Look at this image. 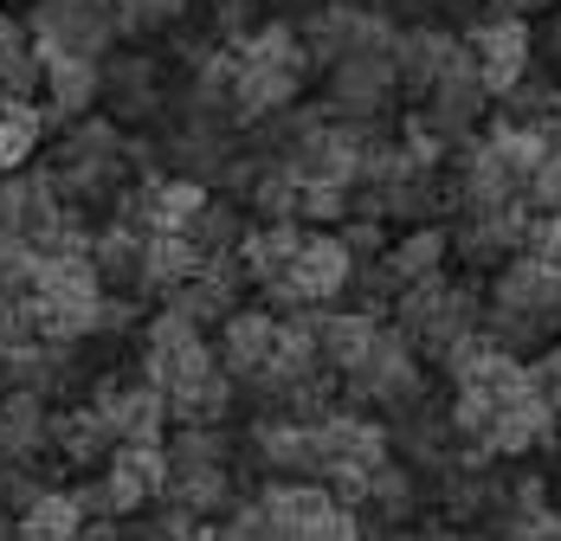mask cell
Wrapping results in <instances>:
<instances>
[{
  "label": "cell",
  "instance_id": "obj_7",
  "mask_svg": "<svg viewBox=\"0 0 561 541\" xmlns=\"http://www.w3.org/2000/svg\"><path fill=\"white\" fill-rule=\"evenodd\" d=\"M84 406L104 413V426L116 433V445H162V438H169V400H162L142 375L136 380H123V375L91 380Z\"/></svg>",
  "mask_w": 561,
  "mask_h": 541
},
{
  "label": "cell",
  "instance_id": "obj_22",
  "mask_svg": "<svg viewBox=\"0 0 561 541\" xmlns=\"http://www.w3.org/2000/svg\"><path fill=\"white\" fill-rule=\"evenodd\" d=\"M310 329H317V355H323V368L342 380L362 355H368V342H375L381 316H362V310H317Z\"/></svg>",
  "mask_w": 561,
  "mask_h": 541
},
{
  "label": "cell",
  "instance_id": "obj_47",
  "mask_svg": "<svg viewBox=\"0 0 561 541\" xmlns=\"http://www.w3.org/2000/svg\"><path fill=\"white\" fill-rule=\"evenodd\" d=\"M26 46H33V39H26V26H20V20H7V13H0V71H7V65H13V58L26 53Z\"/></svg>",
  "mask_w": 561,
  "mask_h": 541
},
{
  "label": "cell",
  "instance_id": "obj_10",
  "mask_svg": "<svg viewBox=\"0 0 561 541\" xmlns=\"http://www.w3.org/2000/svg\"><path fill=\"white\" fill-rule=\"evenodd\" d=\"M458 53H465V39L451 33V26H400L393 33V84L400 91H413V97H426L439 78H446L451 65H458Z\"/></svg>",
  "mask_w": 561,
  "mask_h": 541
},
{
  "label": "cell",
  "instance_id": "obj_31",
  "mask_svg": "<svg viewBox=\"0 0 561 541\" xmlns=\"http://www.w3.org/2000/svg\"><path fill=\"white\" fill-rule=\"evenodd\" d=\"M239 239H245V207H232V200H220V194H207V207H201L194 226H187V245L201 252V265H207V258H232Z\"/></svg>",
  "mask_w": 561,
  "mask_h": 541
},
{
  "label": "cell",
  "instance_id": "obj_26",
  "mask_svg": "<svg viewBox=\"0 0 561 541\" xmlns=\"http://www.w3.org/2000/svg\"><path fill=\"white\" fill-rule=\"evenodd\" d=\"M556 438V413L529 393V400H516L497 413V426L484 438V458H523V451H536V445H549Z\"/></svg>",
  "mask_w": 561,
  "mask_h": 541
},
{
  "label": "cell",
  "instance_id": "obj_51",
  "mask_svg": "<svg viewBox=\"0 0 561 541\" xmlns=\"http://www.w3.org/2000/svg\"><path fill=\"white\" fill-rule=\"evenodd\" d=\"M446 541H478V536H446Z\"/></svg>",
  "mask_w": 561,
  "mask_h": 541
},
{
  "label": "cell",
  "instance_id": "obj_49",
  "mask_svg": "<svg viewBox=\"0 0 561 541\" xmlns=\"http://www.w3.org/2000/svg\"><path fill=\"white\" fill-rule=\"evenodd\" d=\"M336 7H381V0H336Z\"/></svg>",
  "mask_w": 561,
  "mask_h": 541
},
{
  "label": "cell",
  "instance_id": "obj_23",
  "mask_svg": "<svg viewBox=\"0 0 561 541\" xmlns=\"http://www.w3.org/2000/svg\"><path fill=\"white\" fill-rule=\"evenodd\" d=\"M330 503H336L330 490L304 484V477H272V484L259 490V509H265V522H272V536H278V541H290L297 529H310Z\"/></svg>",
  "mask_w": 561,
  "mask_h": 541
},
{
  "label": "cell",
  "instance_id": "obj_14",
  "mask_svg": "<svg viewBox=\"0 0 561 541\" xmlns=\"http://www.w3.org/2000/svg\"><path fill=\"white\" fill-rule=\"evenodd\" d=\"M46 65V123H78L91 116V104L104 97V65L98 58H78V53H53L39 58Z\"/></svg>",
  "mask_w": 561,
  "mask_h": 541
},
{
  "label": "cell",
  "instance_id": "obj_15",
  "mask_svg": "<svg viewBox=\"0 0 561 541\" xmlns=\"http://www.w3.org/2000/svg\"><path fill=\"white\" fill-rule=\"evenodd\" d=\"M252 458L272 471V477H304L317 484V433L297 426V419H252Z\"/></svg>",
  "mask_w": 561,
  "mask_h": 541
},
{
  "label": "cell",
  "instance_id": "obj_38",
  "mask_svg": "<svg viewBox=\"0 0 561 541\" xmlns=\"http://www.w3.org/2000/svg\"><path fill=\"white\" fill-rule=\"evenodd\" d=\"M214 541H278V536H272V522H265L259 496H239L220 522H214Z\"/></svg>",
  "mask_w": 561,
  "mask_h": 541
},
{
  "label": "cell",
  "instance_id": "obj_34",
  "mask_svg": "<svg viewBox=\"0 0 561 541\" xmlns=\"http://www.w3.org/2000/svg\"><path fill=\"white\" fill-rule=\"evenodd\" d=\"M33 297H58V303H91V297H104V284H98L91 258H39V284H33Z\"/></svg>",
  "mask_w": 561,
  "mask_h": 541
},
{
  "label": "cell",
  "instance_id": "obj_2",
  "mask_svg": "<svg viewBox=\"0 0 561 541\" xmlns=\"http://www.w3.org/2000/svg\"><path fill=\"white\" fill-rule=\"evenodd\" d=\"M342 393L355 400V406H388L393 419L400 413H413L420 400H426V375H420V355H413V342L400 335L393 323L375 329V342H368V355L336 380Z\"/></svg>",
  "mask_w": 561,
  "mask_h": 541
},
{
  "label": "cell",
  "instance_id": "obj_37",
  "mask_svg": "<svg viewBox=\"0 0 561 541\" xmlns=\"http://www.w3.org/2000/svg\"><path fill=\"white\" fill-rule=\"evenodd\" d=\"M336 245L342 252H348V265H381V258H388V226H381V219H342L336 226Z\"/></svg>",
  "mask_w": 561,
  "mask_h": 541
},
{
  "label": "cell",
  "instance_id": "obj_5",
  "mask_svg": "<svg viewBox=\"0 0 561 541\" xmlns=\"http://www.w3.org/2000/svg\"><path fill=\"white\" fill-rule=\"evenodd\" d=\"M317 484L330 477V471H362V477H375L381 464L393 458V438L381 419H368V413H355V406H336V413H323L317 426Z\"/></svg>",
  "mask_w": 561,
  "mask_h": 541
},
{
  "label": "cell",
  "instance_id": "obj_45",
  "mask_svg": "<svg viewBox=\"0 0 561 541\" xmlns=\"http://www.w3.org/2000/svg\"><path fill=\"white\" fill-rule=\"evenodd\" d=\"M529 46H536V58L549 65V71H561V13L549 7V20L542 26H529Z\"/></svg>",
  "mask_w": 561,
  "mask_h": 541
},
{
  "label": "cell",
  "instance_id": "obj_48",
  "mask_svg": "<svg viewBox=\"0 0 561 541\" xmlns=\"http://www.w3.org/2000/svg\"><path fill=\"white\" fill-rule=\"evenodd\" d=\"M78 541H123V522H84Z\"/></svg>",
  "mask_w": 561,
  "mask_h": 541
},
{
  "label": "cell",
  "instance_id": "obj_21",
  "mask_svg": "<svg viewBox=\"0 0 561 541\" xmlns=\"http://www.w3.org/2000/svg\"><path fill=\"white\" fill-rule=\"evenodd\" d=\"M53 451L65 458V464H104L116 451V433L104 426V413L98 406H84V400H71V406H58L53 413Z\"/></svg>",
  "mask_w": 561,
  "mask_h": 541
},
{
  "label": "cell",
  "instance_id": "obj_40",
  "mask_svg": "<svg viewBox=\"0 0 561 541\" xmlns=\"http://www.w3.org/2000/svg\"><path fill=\"white\" fill-rule=\"evenodd\" d=\"M136 323H142V303L104 290V297H98V316H91V335H136Z\"/></svg>",
  "mask_w": 561,
  "mask_h": 541
},
{
  "label": "cell",
  "instance_id": "obj_11",
  "mask_svg": "<svg viewBox=\"0 0 561 541\" xmlns=\"http://www.w3.org/2000/svg\"><path fill=\"white\" fill-rule=\"evenodd\" d=\"M104 97H111L116 123H162L169 116V91H162V65L149 53H116L104 58Z\"/></svg>",
  "mask_w": 561,
  "mask_h": 541
},
{
  "label": "cell",
  "instance_id": "obj_24",
  "mask_svg": "<svg viewBox=\"0 0 561 541\" xmlns=\"http://www.w3.org/2000/svg\"><path fill=\"white\" fill-rule=\"evenodd\" d=\"M91 270H98V284L116 290V297H129L136 284H142V232H129V226H98L91 232Z\"/></svg>",
  "mask_w": 561,
  "mask_h": 541
},
{
  "label": "cell",
  "instance_id": "obj_33",
  "mask_svg": "<svg viewBox=\"0 0 561 541\" xmlns=\"http://www.w3.org/2000/svg\"><path fill=\"white\" fill-rule=\"evenodd\" d=\"M162 451H169L174 471H226L232 438H226V426H181Z\"/></svg>",
  "mask_w": 561,
  "mask_h": 541
},
{
  "label": "cell",
  "instance_id": "obj_46",
  "mask_svg": "<svg viewBox=\"0 0 561 541\" xmlns=\"http://www.w3.org/2000/svg\"><path fill=\"white\" fill-rule=\"evenodd\" d=\"M556 0H484V20H529V13H549Z\"/></svg>",
  "mask_w": 561,
  "mask_h": 541
},
{
  "label": "cell",
  "instance_id": "obj_9",
  "mask_svg": "<svg viewBox=\"0 0 561 541\" xmlns=\"http://www.w3.org/2000/svg\"><path fill=\"white\" fill-rule=\"evenodd\" d=\"M465 53H471L478 78H484V91H491V104H497L510 84H523L529 65H536L529 20H478V26L465 33Z\"/></svg>",
  "mask_w": 561,
  "mask_h": 541
},
{
  "label": "cell",
  "instance_id": "obj_20",
  "mask_svg": "<svg viewBox=\"0 0 561 541\" xmlns=\"http://www.w3.org/2000/svg\"><path fill=\"white\" fill-rule=\"evenodd\" d=\"M446 258H451L446 226H407V232H400V239L388 245V258H381V270L393 277V290H407V284L446 277Z\"/></svg>",
  "mask_w": 561,
  "mask_h": 541
},
{
  "label": "cell",
  "instance_id": "obj_43",
  "mask_svg": "<svg viewBox=\"0 0 561 541\" xmlns=\"http://www.w3.org/2000/svg\"><path fill=\"white\" fill-rule=\"evenodd\" d=\"M71 509H78V522H123L116 516V496L104 477H84V484L71 490Z\"/></svg>",
  "mask_w": 561,
  "mask_h": 541
},
{
  "label": "cell",
  "instance_id": "obj_32",
  "mask_svg": "<svg viewBox=\"0 0 561 541\" xmlns=\"http://www.w3.org/2000/svg\"><path fill=\"white\" fill-rule=\"evenodd\" d=\"M78 509H71V490H46L33 496V509L13 516V541H78Z\"/></svg>",
  "mask_w": 561,
  "mask_h": 541
},
{
  "label": "cell",
  "instance_id": "obj_35",
  "mask_svg": "<svg viewBox=\"0 0 561 541\" xmlns=\"http://www.w3.org/2000/svg\"><path fill=\"white\" fill-rule=\"evenodd\" d=\"M245 207L259 214V226H284V219H297V181L284 174V168H259V181H252V194H245Z\"/></svg>",
  "mask_w": 561,
  "mask_h": 541
},
{
  "label": "cell",
  "instance_id": "obj_36",
  "mask_svg": "<svg viewBox=\"0 0 561 541\" xmlns=\"http://www.w3.org/2000/svg\"><path fill=\"white\" fill-rule=\"evenodd\" d=\"M116 7V39H142V33H169L181 26L187 0H111Z\"/></svg>",
  "mask_w": 561,
  "mask_h": 541
},
{
  "label": "cell",
  "instance_id": "obj_13",
  "mask_svg": "<svg viewBox=\"0 0 561 541\" xmlns=\"http://www.w3.org/2000/svg\"><path fill=\"white\" fill-rule=\"evenodd\" d=\"M104 484L116 496V516L129 522L136 509H149L169 490V451L162 445H116L111 458H104Z\"/></svg>",
  "mask_w": 561,
  "mask_h": 541
},
{
  "label": "cell",
  "instance_id": "obj_50",
  "mask_svg": "<svg viewBox=\"0 0 561 541\" xmlns=\"http://www.w3.org/2000/svg\"><path fill=\"white\" fill-rule=\"evenodd\" d=\"M187 541H214V529H194V536H187Z\"/></svg>",
  "mask_w": 561,
  "mask_h": 541
},
{
  "label": "cell",
  "instance_id": "obj_41",
  "mask_svg": "<svg viewBox=\"0 0 561 541\" xmlns=\"http://www.w3.org/2000/svg\"><path fill=\"white\" fill-rule=\"evenodd\" d=\"M187 342H201V329L187 323L181 310H169V303L142 323V348H187Z\"/></svg>",
  "mask_w": 561,
  "mask_h": 541
},
{
  "label": "cell",
  "instance_id": "obj_6",
  "mask_svg": "<svg viewBox=\"0 0 561 541\" xmlns=\"http://www.w3.org/2000/svg\"><path fill=\"white\" fill-rule=\"evenodd\" d=\"M491 116V91H484V78H478V65H471V53H458V65H451L446 78L426 91V104H420V123L446 142L451 156L478 136V123Z\"/></svg>",
  "mask_w": 561,
  "mask_h": 541
},
{
  "label": "cell",
  "instance_id": "obj_39",
  "mask_svg": "<svg viewBox=\"0 0 561 541\" xmlns=\"http://www.w3.org/2000/svg\"><path fill=\"white\" fill-rule=\"evenodd\" d=\"M259 7L265 0H207V26H214V39H245L252 26H259Z\"/></svg>",
  "mask_w": 561,
  "mask_h": 541
},
{
  "label": "cell",
  "instance_id": "obj_1",
  "mask_svg": "<svg viewBox=\"0 0 561 541\" xmlns=\"http://www.w3.org/2000/svg\"><path fill=\"white\" fill-rule=\"evenodd\" d=\"M484 323V297L478 284H451V277H426V284H407L393 297V329L413 342V355H446L458 335H478Z\"/></svg>",
  "mask_w": 561,
  "mask_h": 541
},
{
  "label": "cell",
  "instance_id": "obj_4",
  "mask_svg": "<svg viewBox=\"0 0 561 541\" xmlns=\"http://www.w3.org/2000/svg\"><path fill=\"white\" fill-rule=\"evenodd\" d=\"M484 310H497V316H516V323H536V329H549V335H556L561 258H529V252H516L510 265H497Z\"/></svg>",
  "mask_w": 561,
  "mask_h": 541
},
{
  "label": "cell",
  "instance_id": "obj_19",
  "mask_svg": "<svg viewBox=\"0 0 561 541\" xmlns=\"http://www.w3.org/2000/svg\"><path fill=\"white\" fill-rule=\"evenodd\" d=\"M348 252L336 245V232H310L304 226V252H297V265H290V284L304 290V303L317 310V303H330L342 297V284H348Z\"/></svg>",
  "mask_w": 561,
  "mask_h": 541
},
{
  "label": "cell",
  "instance_id": "obj_3",
  "mask_svg": "<svg viewBox=\"0 0 561 541\" xmlns=\"http://www.w3.org/2000/svg\"><path fill=\"white\" fill-rule=\"evenodd\" d=\"M26 39H33L39 58L78 53V58L104 65L116 46V7L111 0H39L33 20H26Z\"/></svg>",
  "mask_w": 561,
  "mask_h": 541
},
{
  "label": "cell",
  "instance_id": "obj_16",
  "mask_svg": "<svg viewBox=\"0 0 561 541\" xmlns=\"http://www.w3.org/2000/svg\"><path fill=\"white\" fill-rule=\"evenodd\" d=\"M46 445H53V413H46V400L26 393V387H7V393H0V464H33Z\"/></svg>",
  "mask_w": 561,
  "mask_h": 541
},
{
  "label": "cell",
  "instance_id": "obj_28",
  "mask_svg": "<svg viewBox=\"0 0 561 541\" xmlns=\"http://www.w3.org/2000/svg\"><path fill=\"white\" fill-rule=\"evenodd\" d=\"M478 142H484V156L504 168L516 187H529V174H536V168H542V156H549V149H542V136H536L529 123H504V116H497Z\"/></svg>",
  "mask_w": 561,
  "mask_h": 541
},
{
  "label": "cell",
  "instance_id": "obj_8",
  "mask_svg": "<svg viewBox=\"0 0 561 541\" xmlns=\"http://www.w3.org/2000/svg\"><path fill=\"white\" fill-rule=\"evenodd\" d=\"M393 58L375 53V58H342V65H330V97H323V110H330V123H381L393 104Z\"/></svg>",
  "mask_w": 561,
  "mask_h": 541
},
{
  "label": "cell",
  "instance_id": "obj_25",
  "mask_svg": "<svg viewBox=\"0 0 561 541\" xmlns=\"http://www.w3.org/2000/svg\"><path fill=\"white\" fill-rule=\"evenodd\" d=\"M201 270V252L187 245V232H149L142 239V297H174L187 277Z\"/></svg>",
  "mask_w": 561,
  "mask_h": 541
},
{
  "label": "cell",
  "instance_id": "obj_42",
  "mask_svg": "<svg viewBox=\"0 0 561 541\" xmlns=\"http://www.w3.org/2000/svg\"><path fill=\"white\" fill-rule=\"evenodd\" d=\"M290 541H368V536H362V516H355V509L330 503V509H323V516H317L310 529H297Z\"/></svg>",
  "mask_w": 561,
  "mask_h": 541
},
{
  "label": "cell",
  "instance_id": "obj_17",
  "mask_svg": "<svg viewBox=\"0 0 561 541\" xmlns=\"http://www.w3.org/2000/svg\"><path fill=\"white\" fill-rule=\"evenodd\" d=\"M297 91H304V71L239 65V78H232V129H252V123H265V116L290 110L297 104Z\"/></svg>",
  "mask_w": 561,
  "mask_h": 541
},
{
  "label": "cell",
  "instance_id": "obj_44",
  "mask_svg": "<svg viewBox=\"0 0 561 541\" xmlns=\"http://www.w3.org/2000/svg\"><path fill=\"white\" fill-rule=\"evenodd\" d=\"M529 387H536V400L561 419V342H556V348H542V355L529 361Z\"/></svg>",
  "mask_w": 561,
  "mask_h": 541
},
{
  "label": "cell",
  "instance_id": "obj_12",
  "mask_svg": "<svg viewBox=\"0 0 561 541\" xmlns=\"http://www.w3.org/2000/svg\"><path fill=\"white\" fill-rule=\"evenodd\" d=\"M220 375L232 387H252V380L272 375V355H278V316L265 310H232L220 323Z\"/></svg>",
  "mask_w": 561,
  "mask_h": 541
},
{
  "label": "cell",
  "instance_id": "obj_27",
  "mask_svg": "<svg viewBox=\"0 0 561 541\" xmlns=\"http://www.w3.org/2000/svg\"><path fill=\"white\" fill-rule=\"evenodd\" d=\"M226 53L239 65H278V71H310V58L297 46V20H259L245 39H232Z\"/></svg>",
  "mask_w": 561,
  "mask_h": 541
},
{
  "label": "cell",
  "instance_id": "obj_30",
  "mask_svg": "<svg viewBox=\"0 0 561 541\" xmlns=\"http://www.w3.org/2000/svg\"><path fill=\"white\" fill-rule=\"evenodd\" d=\"M162 496H169L174 509H187L194 522L201 516H226L239 503L232 496V471H174V464H169V490Z\"/></svg>",
  "mask_w": 561,
  "mask_h": 541
},
{
  "label": "cell",
  "instance_id": "obj_29",
  "mask_svg": "<svg viewBox=\"0 0 561 541\" xmlns=\"http://www.w3.org/2000/svg\"><path fill=\"white\" fill-rule=\"evenodd\" d=\"M362 509H375L388 529H413V509H420V477H413L400 458H388V464L368 477V496H362Z\"/></svg>",
  "mask_w": 561,
  "mask_h": 541
},
{
  "label": "cell",
  "instance_id": "obj_18",
  "mask_svg": "<svg viewBox=\"0 0 561 541\" xmlns=\"http://www.w3.org/2000/svg\"><path fill=\"white\" fill-rule=\"evenodd\" d=\"M297 252H304V226L284 219V226H245V239H239L232 258L245 270V284H278V277H290Z\"/></svg>",
  "mask_w": 561,
  "mask_h": 541
}]
</instances>
